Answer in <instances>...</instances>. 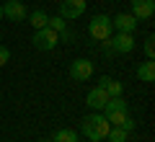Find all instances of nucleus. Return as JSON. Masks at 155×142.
Here are the masks:
<instances>
[{
  "mask_svg": "<svg viewBox=\"0 0 155 142\" xmlns=\"http://www.w3.org/2000/svg\"><path fill=\"white\" fill-rule=\"evenodd\" d=\"M57 44H60V34H57V31H52L49 26L36 28V31H34V47H36V49L49 52V49H54Z\"/></svg>",
  "mask_w": 155,
  "mask_h": 142,
  "instance_id": "nucleus-3",
  "label": "nucleus"
},
{
  "mask_svg": "<svg viewBox=\"0 0 155 142\" xmlns=\"http://www.w3.org/2000/svg\"><path fill=\"white\" fill-rule=\"evenodd\" d=\"M85 13V0H60V16L65 18H78Z\"/></svg>",
  "mask_w": 155,
  "mask_h": 142,
  "instance_id": "nucleus-4",
  "label": "nucleus"
},
{
  "mask_svg": "<svg viewBox=\"0 0 155 142\" xmlns=\"http://www.w3.org/2000/svg\"><path fill=\"white\" fill-rule=\"evenodd\" d=\"M106 116V121H109V124H114V127H122L124 124V119H127V111H111V114H104Z\"/></svg>",
  "mask_w": 155,
  "mask_h": 142,
  "instance_id": "nucleus-17",
  "label": "nucleus"
},
{
  "mask_svg": "<svg viewBox=\"0 0 155 142\" xmlns=\"http://www.w3.org/2000/svg\"><path fill=\"white\" fill-rule=\"evenodd\" d=\"M47 26H49L52 31H57V34L67 31V23H65V18H62V16H52V18H47Z\"/></svg>",
  "mask_w": 155,
  "mask_h": 142,
  "instance_id": "nucleus-16",
  "label": "nucleus"
},
{
  "mask_svg": "<svg viewBox=\"0 0 155 142\" xmlns=\"http://www.w3.org/2000/svg\"><path fill=\"white\" fill-rule=\"evenodd\" d=\"M54 3H60V0H54Z\"/></svg>",
  "mask_w": 155,
  "mask_h": 142,
  "instance_id": "nucleus-24",
  "label": "nucleus"
},
{
  "mask_svg": "<svg viewBox=\"0 0 155 142\" xmlns=\"http://www.w3.org/2000/svg\"><path fill=\"white\" fill-rule=\"evenodd\" d=\"M111 31H114V26H111V18L109 16H93V18H91L88 34L96 39V41H109Z\"/></svg>",
  "mask_w": 155,
  "mask_h": 142,
  "instance_id": "nucleus-2",
  "label": "nucleus"
},
{
  "mask_svg": "<svg viewBox=\"0 0 155 142\" xmlns=\"http://www.w3.org/2000/svg\"><path fill=\"white\" fill-rule=\"evenodd\" d=\"M80 129H83V134L88 137L91 142H101V140H106L111 124L106 121L104 114H91V116H85V119H83V127H80Z\"/></svg>",
  "mask_w": 155,
  "mask_h": 142,
  "instance_id": "nucleus-1",
  "label": "nucleus"
},
{
  "mask_svg": "<svg viewBox=\"0 0 155 142\" xmlns=\"http://www.w3.org/2000/svg\"><path fill=\"white\" fill-rule=\"evenodd\" d=\"M137 78H140L142 83H153V80H155V62H153V60L142 62V65L137 67Z\"/></svg>",
  "mask_w": 155,
  "mask_h": 142,
  "instance_id": "nucleus-11",
  "label": "nucleus"
},
{
  "mask_svg": "<svg viewBox=\"0 0 155 142\" xmlns=\"http://www.w3.org/2000/svg\"><path fill=\"white\" fill-rule=\"evenodd\" d=\"M106 140L109 142H127V132H124L122 127H111L109 134H106Z\"/></svg>",
  "mask_w": 155,
  "mask_h": 142,
  "instance_id": "nucleus-18",
  "label": "nucleus"
},
{
  "mask_svg": "<svg viewBox=\"0 0 155 142\" xmlns=\"http://www.w3.org/2000/svg\"><path fill=\"white\" fill-rule=\"evenodd\" d=\"M3 16L11 18V21H23L26 18V5H23L21 0H8L5 5H3Z\"/></svg>",
  "mask_w": 155,
  "mask_h": 142,
  "instance_id": "nucleus-9",
  "label": "nucleus"
},
{
  "mask_svg": "<svg viewBox=\"0 0 155 142\" xmlns=\"http://www.w3.org/2000/svg\"><path fill=\"white\" fill-rule=\"evenodd\" d=\"M111 49H114V52H122V54H129V52L134 49V36H132V34L119 31L114 39H111Z\"/></svg>",
  "mask_w": 155,
  "mask_h": 142,
  "instance_id": "nucleus-7",
  "label": "nucleus"
},
{
  "mask_svg": "<svg viewBox=\"0 0 155 142\" xmlns=\"http://www.w3.org/2000/svg\"><path fill=\"white\" fill-rule=\"evenodd\" d=\"M91 75H93V62L91 60H75L70 65V78L72 80L83 83V80H88Z\"/></svg>",
  "mask_w": 155,
  "mask_h": 142,
  "instance_id": "nucleus-5",
  "label": "nucleus"
},
{
  "mask_svg": "<svg viewBox=\"0 0 155 142\" xmlns=\"http://www.w3.org/2000/svg\"><path fill=\"white\" fill-rule=\"evenodd\" d=\"M0 18H3V5H0Z\"/></svg>",
  "mask_w": 155,
  "mask_h": 142,
  "instance_id": "nucleus-22",
  "label": "nucleus"
},
{
  "mask_svg": "<svg viewBox=\"0 0 155 142\" xmlns=\"http://www.w3.org/2000/svg\"><path fill=\"white\" fill-rule=\"evenodd\" d=\"M111 111H127V101L122 96H109V101L104 106V114H111Z\"/></svg>",
  "mask_w": 155,
  "mask_h": 142,
  "instance_id": "nucleus-13",
  "label": "nucleus"
},
{
  "mask_svg": "<svg viewBox=\"0 0 155 142\" xmlns=\"http://www.w3.org/2000/svg\"><path fill=\"white\" fill-rule=\"evenodd\" d=\"M47 18H49V16H47L44 11H34L31 18H28V23H31L34 28H44V26H47Z\"/></svg>",
  "mask_w": 155,
  "mask_h": 142,
  "instance_id": "nucleus-15",
  "label": "nucleus"
},
{
  "mask_svg": "<svg viewBox=\"0 0 155 142\" xmlns=\"http://www.w3.org/2000/svg\"><path fill=\"white\" fill-rule=\"evenodd\" d=\"M39 142H52V140H39Z\"/></svg>",
  "mask_w": 155,
  "mask_h": 142,
  "instance_id": "nucleus-23",
  "label": "nucleus"
},
{
  "mask_svg": "<svg viewBox=\"0 0 155 142\" xmlns=\"http://www.w3.org/2000/svg\"><path fill=\"white\" fill-rule=\"evenodd\" d=\"M134 127H137V121H134V119H129V116H127V119H124V124H122V129H124V132H132Z\"/></svg>",
  "mask_w": 155,
  "mask_h": 142,
  "instance_id": "nucleus-21",
  "label": "nucleus"
},
{
  "mask_svg": "<svg viewBox=\"0 0 155 142\" xmlns=\"http://www.w3.org/2000/svg\"><path fill=\"white\" fill-rule=\"evenodd\" d=\"M8 62H11V49L0 44V67H3V65H8Z\"/></svg>",
  "mask_w": 155,
  "mask_h": 142,
  "instance_id": "nucleus-20",
  "label": "nucleus"
},
{
  "mask_svg": "<svg viewBox=\"0 0 155 142\" xmlns=\"http://www.w3.org/2000/svg\"><path fill=\"white\" fill-rule=\"evenodd\" d=\"M52 142H78V134L72 129H57V134L52 137Z\"/></svg>",
  "mask_w": 155,
  "mask_h": 142,
  "instance_id": "nucleus-14",
  "label": "nucleus"
},
{
  "mask_svg": "<svg viewBox=\"0 0 155 142\" xmlns=\"http://www.w3.org/2000/svg\"><path fill=\"white\" fill-rule=\"evenodd\" d=\"M98 85L104 88L106 93H109V96H122V91H124V85L119 80H111V78H101L98 80Z\"/></svg>",
  "mask_w": 155,
  "mask_h": 142,
  "instance_id": "nucleus-12",
  "label": "nucleus"
},
{
  "mask_svg": "<svg viewBox=\"0 0 155 142\" xmlns=\"http://www.w3.org/2000/svg\"><path fill=\"white\" fill-rule=\"evenodd\" d=\"M155 13V0H132V16L137 21H147Z\"/></svg>",
  "mask_w": 155,
  "mask_h": 142,
  "instance_id": "nucleus-6",
  "label": "nucleus"
},
{
  "mask_svg": "<svg viewBox=\"0 0 155 142\" xmlns=\"http://www.w3.org/2000/svg\"><path fill=\"white\" fill-rule=\"evenodd\" d=\"M111 26H114L116 31L132 34L134 28H137V18H134L132 13H119V16H116V18H111Z\"/></svg>",
  "mask_w": 155,
  "mask_h": 142,
  "instance_id": "nucleus-8",
  "label": "nucleus"
},
{
  "mask_svg": "<svg viewBox=\"0 0 155 142\" xmlns=\"http://www.w3.org/2000/svg\"><path fill=\"white\" fill-rule=\"evenodd\" d=\"M145 54H147V60H153V57H155V39L153 36L145 39Z\"/></svg>",
  "mask_w": 155,
  "mask_h": 142,
  "instance_id": "nucleus-19",
  "label": "nucleus"
},
{
  "mask_svg": "<svg viewBox=\"0 0 155 142\" xmlns=\"http://www.w3.org/2000/svg\"><path fill=\"white\" fill-rule=\"evenodd\" d=\"M106 101H109V93H106L101 85L93 88V91H88V96H85V104H88L91 109H96V111H104Z\"/></svg>",
  "mask_w": 155,
  "mask_h": 142,
  "instance_id": "nucleus-10",
  "label": "nucleus"
}]
</instances>
